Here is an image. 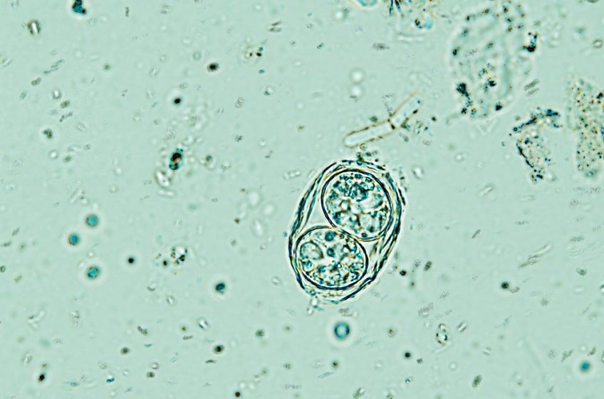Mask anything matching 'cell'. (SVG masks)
<instances>
[{
	"label": "cell",
	"instance_id": "1",
	"mask_svg": "<svg viewBox=\"0 0 604 399\" xmlns=\"http://www.w3.org/2000/svg\"><path fill=\"white\" fill-rule=\"evenodd\" d=\"M322 202L330 220L360 238H375L387 227L390 203L382 185L369 174L343 171L325 187Z\"/></svg>",
	"mask_w": 604,
	"mask_h": 399
},
{
	"label": "cell",
	"instance_id": "2",
	"mask_svg": "<svg viewBox=\"0 0 604 399\" xmlns=\"http://www.w3.org/2000/svg\"><path fill=\"white\" fill-rule=\"evenodd\" d=\"M296 255L303 275L326 287L350 285L363 276L366 267L361 245L351 236L333 228H316L304 235Z\"/></svg>",
	"mask_w": 604,
	"mask_h": 399
}]
</instances>
